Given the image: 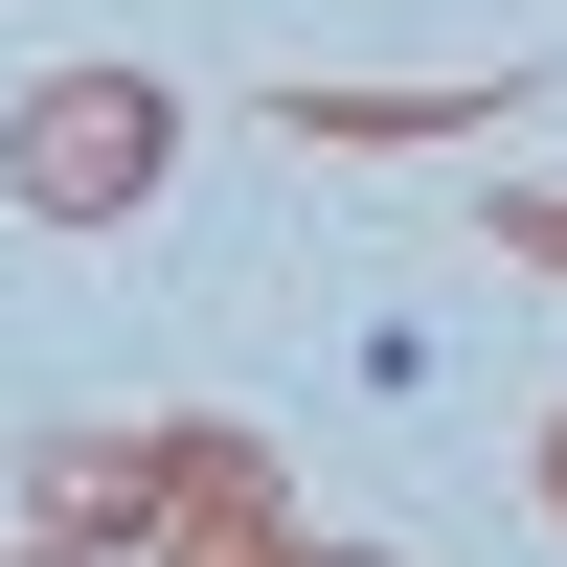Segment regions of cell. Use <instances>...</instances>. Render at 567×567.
I'll return each mask as SVG.
<instances>
[{
  "instance_id": "6da1fadb",
  "label": "cell",
  "mask_w": 567,
  "mask_h": 567,
  "mask_svg": "<svg viewBox=\"0 0 567 567\" xmlns=\"http://www.w3.org/2000/svg\"><path fill=\"white\" fill-rule=\"evenodd\" d=\"M159 159H182V91H159V69H45L23 114H0V182H23L45 227H136Z\"/></svg>"
},
{
  "instance_id": "7a4b0ae2",
  "label": "cell",
  "mask_w": 567,
  "mask_h": 567,
  "mask_svg": "<svg viewBox=\"0 0 567 567\" xmlns=\"http://www.w3.org/2000/svg\"><path fill=\"white\" fill-rule=\"evenodd\" d=\"M523 91L454 69V91H272V136H318V159H386V136H499Z\"/></svg>"
},
{
  "instance_id": "3957f363",
  "label": "cell",
  "mask_w": 567,
  "mask_h": 567,
  "mask_svg": "<svg viewBox=\"0 0 567 567\" xmlns=\"http://www.w3.org/2000/svg\"><path fill=\"white\" fill-rule=\"evenodd\" d=\"M23 523H45V545H159V432H69V454L23 477Z\"/></svg>"
},
{
  "instance_id": "277c9868",
  "label": "cell",
  "mask_w": 567,
  "mask_h": 567,
  "mask_svg": "<svg viewBox=\"0 0 567 567\" xmlns=\"http://www.w3.org/2000/svg\"><path fill=\"white\" fill-rule=\"evenodd\" d=\"M477 227H499L523 272H567V182H477Z\"/></svg>"
},
{
  "instance_id": "5b68a950",
  "label": "cell",
  "mask_w": 567,
  "mask_h": 567,
  "mask_svg": "<svg viewBox=\"0 0 567 567\" xmlns=\"http://www.w3.org/2000/svg\"><path fill=\"white\" fill-rule=\"evenodd\" d=\"M159 567H296V545H272V523H227V545H159Z\"/></svg>"
},
{
  "instance_id": "8992f818",
  "label": "cell",
  "mask_w": 567,
  "mask_h": 567,
  "mask_svg": "<svg viewBox=\"0 0 567 567\" xmlns=\"http://www.w3.org/2000/svg\"><path fill=\"white\" fill-rule=\"evenodd\" d=\"M0 567H91V545H0Z\"/></svg>"
},
{
  "instance_id": "52a82bcc",
  "label": "cell",
  "mask_w": 567,
  "mask_h": 567,
  "mask_svg": "<svg viewBox=\"0 0 567 567\" xmlns=\"http://www.w3.org/2000/svg\"><path fill=\"white\" fill-rule=\"evenodd\" d=\"M545 523H567V432H545Z\"/></svg>"
}]
</instances>
